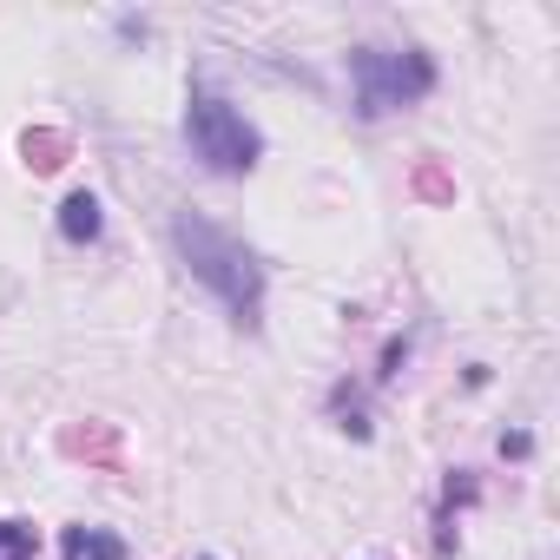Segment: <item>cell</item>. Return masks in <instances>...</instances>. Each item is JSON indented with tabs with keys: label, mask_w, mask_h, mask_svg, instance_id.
Here are the masks:
<instances>
[{
	"label": "cell",
	"mask_w": 560,
	"mask_h": 560,
	"mask_svg": "<svg viewBox=\"0 0 560 560\" xmlns=\"http://www.w3.org/2000/svg\"><path fill=\"white\" fill-rule=\"evenodd\" d=\"M60 560H126V540L106 527H67L60 534Z\"/></svg>",
	"instance_id": "5b68a950"
},
{
	"label": "cell",
	"mask_w": 560,
	"mask_h": 560,
	"mask_svg": "<svg viewBox=\"0 0 560 560\" xmlns=\"http://www.w3.org/2000/svg\"><path fill=\"white\" fill-rule=\"evenodd\" d=\"M67 152H73V145H67V132H27V139H21V159H27L34 172L67 165Z\"/></svg>",
	"instance_id": "8992f818"
},
{
	"label": "cell",
	"mask_w": 560,
	"mask_h": 560,
	"mask_svg": "<svg viewBox=\"0 0 560 560\" xmlns=\"http://www.w3.org/2000/svg\"><path fill=\"white\" fill-rule=\"evenodd\" d=\"M350 86L357 119H389L435 93V60L422 47H350Z\"/></svg>",
	"instance_id": "3957f363"
},
{
	"label": "cell",
	"mask_w": 560,
	"mask_h": 560,
	"mask_svg": "<svg viewBox=\"0 0 560 560\" xmlns=\"http://www.w3.org/2000/svg\"><path fill=\"white\" fill-rule=\"evenodd\" d=\"M100 231H106L100 198H93V191H67V205H60V237H67V244H100Z\"/></svg>",
	"instance_id": "277c9868"
},
{
	"label": "cell",
	"mask_w": 560,
	"mask_h": 560,
	"mask_svg": "<svg viewBox=\"0 0 560 560\" xmlns=\"http://www.w3.org/2000/svg\"><path fill=\"white\" fill-rule=\"evenodd\" d=\"M501 455H514V462H527V455H534V435H527V429H514V435H501Z\"/></svg>",
	"instance_id": "30bf717a"
},
{
	"label": "cell",
	"mask_w": 560,
	"mask_h": 560,
	"mask_svg": "<svg viewBox=\"0 0 560 560\" xmlns=\"http://www.w3.org/2000/svg\"><path fill=\"white\" fill-rule=\"evenodd\" d=\"M185 145H191V159H198L205 172H218V178H244V172H257V159H264V132H257L224 93H211L205 80L185 93Z\"/></svg>",
	"instance_id": "7a4b0ae2"
},
{
	"label": "cell",
	"mask_w": 560,
	"mask_h": 560,
	"mask_svg": "<svg viewBox=\"0 0 560 560\" xmlns=\"http://www.w3.org/2000/svg\"><path fill=\"white\" fill-rule=\"evenodd\" d=\"M416 191H422V198H448L455 185H448V178H442L435 165H422V178H416Z\"/></svg>",
	"instance_id": "ba28073f"
},
{
	"label": "cell",
	"mask_w": 560,
	"mask_h": 560,
	"mask_svg": "<svg viewBox=\"0 0 560 560\" xmlns=\"http://www.w3.org/2000/svg\"><path fill=\"white\" fill-rule=\"evenodd\" d=\"M40 553V534L27 521H0V560H34Z\"/></svg>",
	"instance_id": "52a82bcc"
},
{
	"label": "cell",
	"mask_w": 560,
	"mask_h": 560,
	"mask_svg": "<svg viewBox=\"0 0 560 560\" xmlns=\"http://www.w3.org/2000/svg\"><path fill=\"white\" fill-rule=\"evenodd\" d=\"M402 363H409V343H389V350H383V370H376V383H396V370H402Z\"/></svg>",
	"instance_id": "9c48e42d"
},
{
	"label": "cell",
	"mask_w": 560,
	"mask_h": 560,
	"mask_svg": "<svg viewBox=\"0 0 560 560\" xmlns=\"http://www.w3.org/2000/svg\"><path fill=\"white\" fill-rule=\"evenodd\" d=\"M172 250H178V264L198 277V284L224 304V317L237 330L264 324V264H257V250L244 237H231L205 211H178L172 218Z\"/></svg>",
	"instance_id": "6da1fadb"
}]
</instances>
